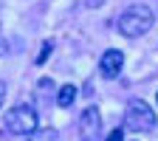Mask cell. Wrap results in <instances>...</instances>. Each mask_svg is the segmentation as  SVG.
<instances>
[{"instance_id":"obj_1","label":"cell","mask_w":158,"mask_h":141,"mask_svg":"<svg viewBox=\"0 0 158 141\" xmlns=\"http://www.w3.org/2000/svg\"><path fill=\"white\" fill-rule=\"evenodd\" d=\"M152 23H155L152 9L144 6V3H133L130 9L122 11V17H118V31H122L124 37H130V39H135V37H144L152 28Z\"/></svg>"},{"instance_id":"obj_2","label":"cell","mask_w":158,"mask_h":141,"mask_svg":"<svg viewBox=\"0 0 158 141\" xmlns=\"http://www.w3.org/2000/svg\"><path fill=\"white\" fill-rule=\"evenodd\" d=\"M37 110L31 105H17L14 110L6 113V130L14 135V138H28L37 133Z\"/></svg>"},{"instance_id":"obj_3","label":"cell","mask_w":158,"mask_h":141,"mask_svg":"<svg viewBox=\"0 0 158 141\" xmlns=\"http://www.w3.org/2000/svg\"><path fill=\"white\" fill-rule=\"evenodd\" d=\"M124 124H127L130 133H150L158 124V118H155L152 107L144 102V99H133V102L127 105V113H124Z\"/></svg>"},{"instance_id":"obj_4","label":"cell","mask_w":158,"mask_h":141,"mask_svg":"<svg viewBox=\"0 0 158 141\" xmlns=\"http://www.w3.org/2000/svg\"><path fill=\"white\" fill-rule=\"evenodd\" d=\"M122 68H124V54L116 51V48H107L102 54V59H99V73L105 79H116L122 73Z\"/></svg>"},{"instance_id":"obj_5","label":"cell","mask_w":158,"mask_h":141,"mask_svg":"<svg viewBox=\"0 0 158 141\" xmlns=\"http://www.w3.org/2000/svg\"><path fill=\"white\" fill-rule=\"evenodd\" d=\"M79 130H82V138L102 135V113H99V107H85L82 118H79Z\"/></svg>"},{"instance_id":"obj_6","label":"cell","mask_w":158,"mask_h":141,"mask_svg":"<svg viewBox=\"0 0 158 141\" xmlns=\"http://www.w3.org/2000/svg\"><path fill=\"white\" fill-rule=\"evenodd\" d=\"M73 99H76V85H62L56 90V105L59 107H71Z\"/></svg>"},{"instance_id":"obj_7","label":"cell","mask_w":158,"mask_h":141,"mask_svg":"<svg viewBox=\"0 0 158 141\" xmlns=\"http://www.w3.org/2000/svg\"><path fill=\"white\" fill-rule=\"evenodd\" d=\"M51 48H54V43H51V39H45V43H43V51L37 54V65H45V59H48Z\"/></svg>"},{"instance_id":"obj_8","label":"cell","mask_w":158,"mask_h":141,"mask_svg":"<svg viewBox=\"0 0 158 141\" xmlns=\"http://www.w3.org/2000/svg\"><path fill=\"white\" fill-rule=\"evenodd\" d=\"M85 9H99V6H105V0H82Z\"/></svg>"},{"instance_id":"obj_9","label":"cell","mask_w":158,"mask_h":141,"mask_svg":"<svg viewBox=\"0 0 158 141\" xmlns=\"http://www.w3.org/2000/svg\"><path fill=\"white\" fill-rule=\"evenodd\" d=\"M122 138H124V130H113L110 133V141H122Z\"/></svg>"},{"instance_id":"obj_10","label":"cell","mask_w":158,"mask_h":141,"mask_svg":"<svg viewBox=\"0 0 158 141\" xmlns=\"http://www.w3.org/2000/svg\"><path fill=\"white\" fill-rule=\"evenodd\" d=\"M3 102H6V82H0V107H3Z\"/></svg>"},{"instance_id":"obj_11","label":"cell","mask_w":158,"mask_h":141,"mask_svg":"<svg viewBox=\"0 0 158 141\" xmlns=\"http://www.w3.org/2000/svg\"><path fill=\"white\" fill-rule=\"evenodd\" d=\"M6 51H9V45H6V39H0V56H6Z\"/></svg>"},{"instance_id":"obj_12","label":"cell","mask_w":158,"mask_h":141,"mask_svg":"<svg viewBox=\"0 0 158 141\" xmlns=\"http://www.w3.org/2000/svg\"><path fill=\"white\" fill-rule=\"evenodd\" d=\"M155 102H158V93H155Z\"/></svg>"}]
</instances>
